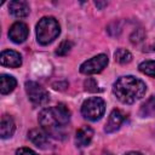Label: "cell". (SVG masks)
<instances>
[{
	"label": "cell",
	"instance_id": "6da1fadb",
	"mask_svg": "<svg viewBox=\"0 0 155 155\" xmlns=\"http://www.w3.org/2000/svg\"><path fill=\"white\" fill-rule=\"evenodd\" d=\"M145 84L140 79L132 75L119 78L113 86L114 94L120 102L125 104H132L136 101L140 99L145 94Z\"/></svg>",
	"mask_w": 155,
	"mask_h": 155
},
{
	"label": "cell",
	"instance_id": "7a4b0ae2",
	"mask_svg": "<svg viewBox=\"0 0 155 155\" xmlns=\"http://www.w3.org/2000/svg\"><path fill=\"white\" fill-rule=\"evenodd\" d=\"M61 33V27L56 18L42 17L36 24V38L38 42L41 45H48Z\"/></svg>",
	"mask_w": 155,
	"mask_h": 155
},
{
	"label": "cell",
	"instance_id": "3957f363",
	"mask_svg": "<svg viewBox=\"0 0 155 155\" xmlns=\"http://www.w3.org/2000/svg\"><path fill=\"white\" fill-rule=\"evenodd\" d=\"M105 111V103L101 97H91L81 105V114L90 121L99 120Z\"/></svg>",
	"mask_w": 155,
	"mask_h": 155
},
{
	"label": "cell",
	"instance_id": "277c9868",
	"mask_svg": "<svg viewBox=\"0 0 155 155\" xmlns=\"http://www.w3.org/2000/svg\"><path fill=\"white\" fill-rule=\"evenodd\" d=\"M39 122H40L42 130L46 131L47 134H52V136L61 134V131L64 127L56 119L52 108H45V109H42L40 111V114H39Z\"/></svg>",
	"mask_w": 155,
	"mask_h": 155
},
{
	"label": "cell",
	"instance_id": "5b68a950",
	"mask_svg": "<svg viewBox=\"0 0 155 155\" xmlns=\"http://www.w3.org/2000/svg\"><path fill=\"white\" fill-rule=\"evenodd\" d=\"M25 92L30 102L35 105H42L48 102L50 96L48 92L38 82L35 81H27L25 82Z\"/></svg>",
	"mask_w": 155,
	"mask_h": 155
},
{
	"label": "cell",
	"instance_id": "8992f818",
	"mask_svg": "<svg viewBox=\"0 0 155 155\" xmlns=\"http://www.w3.org/2000/svg\"><path fill=\"white\" fill-rule=\"evenodd\" d=\"M108 64V57L104 53L97 54L87 61H85L81 65H80V71L82 74L86 75H92V74H97L101 73Z\"/></svg>",
	"mask_w": 155,
	"mask_h": 155
},
{
	"label": "cell",
	"instance_id": "52a82bcc",
	"mask_svg": "<svg viewBox=\"0 0 155 155\" xmlns=\"http://www.w3.org/2000/svg\"><path fill=\"white\" fill-rule=\"evenodd\" d=\"M28 34H29V29L27 24L23 22L13 23L8 30V38L11 39V41L16 44H22L23 41H25V39L28 38Z\"/></svg>",
	"mask_w": 155,
	"mask_h": 155
},
{
	"label": "cell",
	"instance_id": "ba28073f",
	"mask_svg": "<svg viewBox=\"0 0 155 155\" xmlns=\"http://www.w3.org/2000/svg\"><path fill=\"white\" fill-rule=\"evenodd\" d=\"M124 120H125L124 113H122L121 110H119V109H114V110L110 113V115H109V119H108V121H107V124H105L104 131H105L107 133H113V132H115L116 130L120 128V126L122 125Z\"/></svg>",
	"mask_w": 155,
	"mask_h": 155
},
{
	"label": "cell",
	"instance_id": "9c48e42d",
	"mask_svg": "<svg viewBox=\"0 0 155 155\" xmlns=\"http://www.w3.org/2000/svg\"><path fill=\"white\" fill-rule=\"evenodd\" d=\"M0 62L5 67L18 68L22 64V57L18 52H16L13 50H5V51L1 52Z\"/></svg>",
	"mask_w": 155,
	"mask_h": 155
},
{
	"label": "cell",
	"instance_id": "30bf717a",
	"mask_svg": "<svg viewBox=\"0 0 155 155\" xmlns=\"http://www.w3.org/2000/svg\"><path fill=\"white\" fill-rule=\"evenodd\" d=\"M93 138V130L90 126H82L78 130L75 136V143L79 148L87 147Z\"/></svg>",
	"mask_w": 155,
	"mask_h": 155
},
{
	"label": "cell",
	"instance_id": "8fae6325",
	"mask_svg": "<svg viewBox=\"0 0 155 155\" xmlns=\"http://www.w3.org/2000/svg\"><path fill=\"white\" fill-rule=\"evenodd\" d=\"M8 10H10V13L17 18H23V17H27L29 15V5L25 2V1H22V0H15V1H11L8 4Z\"/></svg>",
	"mask_w": 155,
	"mask_h": 155
},
{
	"label": "cell",
	"instance_id": "7c38bea8",
	"mask_svg": "<svg viewBox=\"0 0 155 155\" xmlns=\"http://www.w3.org/2000/svg\"><path fill=\"white\" fill-rule=\"evenodd\" d=\"M28 137L39 148L45 149L46 145L48 144V134L46 133V131H44L41 128H33V130H30L28 132Z\"/></svg>",
	"mask_w": 155,
	"mask_h": 155
},
{
	"label": "cell",
	"instance_id": "4fadbf2b",
	"mask_svg": "<svg viewBox=\"0 0 155 155\" xmlns=\"http://www.w3.org/2000/svg\"><path fill=\"white\" fill-rule=\"evenodd\" d=\"M16 130V125L13 119L10 115H4L1 117V122H0V136L2 139L10 138L13 132Z\"/></svg>",
	"mask_w": 155,
	"mask_h": 155
},
{
	"label": "cell",
	"instance_id": "5bb4252c",
	"mask_svg": "<svg viewBox=\"0 0 155 155\" xmlns=\"http://www.w3.org/2000/svg\"><path fill=\"white\" fill-rule=\"evenodd\" d=\"M17 86V81L13 76L7 74H1L0 76V92L2 94H7L15 90Z\"/></svg>",
	"mask_w": 155,
	"mask_h": 155
},
{
	"label": "cell",
	"instance_id": "9a60e30c",
	"mask_svg": "<svg viewBox=\"0 0 155 155\" xmlns=\"http://www.w3.org/2000/svg\"><path fill=\"white\" fill-rule=\"evenodd\" d=\"M114 57H115V61H116L117 63H120V64H127V63H130V62L132 61V54H131V52L127 51V50H125V48H119V50H116Z\"/></svg>",
	"mask_w": 155,
	"mask_h": 155
},
{
	"label": "cell",
	"instance_id": "2e32d148",
	"mask_svg": "<svg viewBox=\"0 0 155 155\" xmlns=\"http://www.w3.org/2000/svg\"><path fill=\"white\" fill-rule=\"evenodd\" d=\"M138 68L143 74L155 78V61H144L139 64Z\"/></svg>",
	"mask_w": 155,
	"mask_h": 155
},
{
	"label": "cell",
	"instance_id": "e0dca14e",
	"mask_svg": "<svg viewBox=\"0 0 155 155\" xmlns=\"http://www.w3.org/2000/svg\"><path fill=\"white\" fill-rule=\"evenodd\" d=\"M140 114L143 116H150V115L155 114V96H153L148 102H145L142 105Z\"/></svg>",
	"mask_w": 155,
	"mask_h": 155
},
{
	"label": "cell",
	"instance_id": "ac0fdd59",
	"mask_svg": "<svg viewBox=\"0 0 155 155\" xmlns=\"http://www.w3.org/2000/svg\"><path fill=\"white\" fill-rule=\"evenodd\" d=\"M71 47H73V42L69 41V40H64V41H62L59 44L58 48L56 50V54H58V56H65V54L69 53V51L71 50Z\"/></svg>",
	"mask_w": 155,
	"mask_h": 155
},
{
	"label": "cell",
	"instance_id": "d6986e66",
	"mask_svg": "<svg viewBox=\"0 0 155 155\" xmlns=\"http://www.w3.org/2000/svg\"><path fill=\"white\" fill-rule=\"evenodd\" d=\"M85 88H86V91H90V92L98 91L97 81L94 79H92V78H88L87 80H85Z\"/></svg>",
	"mask_w": 155,
	"mask_h": 155
},
{
	"label": "cell",
	"instance_id": "ffe728a7",
	"mask_svg": "<svg viewBox=\"0 0 155 155\" xmlns=\"http://www.w3.org/2000/svg\"><path fill=\"white\" fill-rule=\"evenodd\" d=\"M16 155H38V154L29 148H19L16 151Z\"/></svg>",
	"mask_w": 155,
	"mask_h": 155
},
{
	"label": "cell",
	"instance_id": "44dd1931",
	"mask_svg": "<svg viewBox=\"0 0 155 155\" xmlns=\"http://www.w3.org/2000/svg\"><path fill=\"white\" fill-rule=\"evenodd\" d=\"M94 5H96V6H98L99 8H103L104 6H107V2H105V1H104V2H101V1H96V2H94Z\"/></svg>",
	"mask_w": 155,
	"mask_h": 155
},
{
	"label": "cell",
	"instance_id": "7402d4cb",
	"mask_svg": "<svg viewBox=\"0 0 155 155\" xmlns=\"http://www.w3.org/2000/svg\"><path fill=\"white\" fill-rule=\"evenodd\" d=\"M125 155H142V154L138 153V151H130V153H127V154H125Z\"/></svg>",
	"mask_w": 155,
	"mask_h": 155
},
{
	"label": "cell",
	"instance_id": "603a6c76",
	"mask_svg": "<svg viewBox=\"0 0 155 155\" xmlns=\"http://www.w3.org/2000/svg\"><path fill=\"white\" fill-rule=\"evenodd\" d=\"M102 155H113L111 153H109V151H103L102 153Z\"/></svg>",
	"mask_w": 155,
	"mask_h": 155
}]
</instances>
